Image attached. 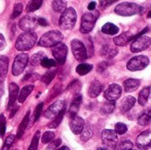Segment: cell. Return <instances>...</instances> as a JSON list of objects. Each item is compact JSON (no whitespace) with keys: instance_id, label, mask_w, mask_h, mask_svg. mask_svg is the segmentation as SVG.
Returning a JSON list of instances; mask_svg holds the SVG:
<instances>
[{"instance_id":"1","label":"cell","mask_w":151,"mask_h":150,"mask_svg":"<svg viewBox=\"0 0 151 150\" xmlns=\"http://www.w3.org/2000/svg\"><path fill=\"white\" fill-rule=\"evenodd\" d=\"M37 41V35L35 32H25L21 34L15 42V48L19 51H27L31 50Z\"/></svg>"},{"instance_id":"2","label":"cell","mask_w":151,"mask_h":150,"mask_svg":"<svg viewBox=\"0 0 151 150\" xmlns=\"http://www.w3.org/2000/svg\"><path fill=\"white\" fill-rule=\"evenodd\" d=\"M64 39V35L58 30H52L45 33L39 40L38 45L44 48L55 47L56 45L61 43Z\"/></svg>"},{"instance_id":"3","label":"cell","mask_w":151,"mask_h":150,"mask_svg":"<svg viewBox=\"0 0 151 150\" xmlns=\"http://www.w3.org/2000/svg\"><path fill=\"white\" fill-rule=\"evenodd\" d=\"M100 13L98 11H89L85 12L81 18V23L80 31L82 34H88L91 32L99 18Z\"/></svg>"},{"instance_id":"4","label":"cell","mask_w":151,"mask_h":150,"mask_svg":"<svg viewBox=\"0 0 151 150\" xmlns=\"http://www.w3.org/2000/svg\"><path fill=\"white\" fill-rule=\"evenodd\" d=\"M77 20V13L73 7L66 8V10L61 14L58 24L64 30L73 29Z\"/></svg>"},{"instance_id":"5","label":"cell","mask_w":151,"mask_h":150,"mask_svg":"<svg viewBox=\"0 0 151 150\" xmlns=\"http://www.w3.org/2000/svg\"><path fill=\"white\" fill-rule=\"evenodd\" d=\"M115 12L120 16H132L134 14L139 13L142 11L141 5L135 4V3H130V2H124L119 4H118L115 8Z\"/></svg>"},{"instance_id":"6","label":"cell","mask_w":151,"mask_h":150,"mask_svg":"<svg viewBox=\"0 0 151 150\" xmlns=\"http://www.w3.org/2000/svg\"><path fill=\"white\" fill-rule=\"evenodd\" d=\"M149 64H150L149 57L143 55H140L132 57L128 61L127 65V68L131 72H136V71L143 70L149 65Z\"/></svg>"},{"instance_id":"7","label":"cell","mask_w":151,"mask_h":150,"mask_svg":"<svg viewBox=\"0 0 151 150\" xmlns=\"http://www.w3.org/2000/svg\"><path fill=\"white\" fill-rule=\"evenodd\" d=\"M102 141L106 150L114 149L117 146L118 135L115 131L111 129H105L102 132Z\"/></svg>"},{"instance_id":"8","label":"cell","mask_w":151,"mask_h":150,"mask_svg":"<svg viewBox=\"0 0 151 150\" xmlns=\"http://www.w3.org/2000/svg\"><path fill=\"white\" fill-rule=\"evenodd\" d=\"M71 48L72 52L74 56V57L78 61H84L88 58V52L87 49L82 42L77 39H73L71 42Z\"/></svg>"},{"instance_id":"9","label":"cell","mask_w":151,"mask_h":150,"mask_svg":"<svg viewBox=\"0 0 151 150\" xmlns=\"http://www.w3.org/2000/svg\"><path fill=\"white\" fill-rule=\"evenodd\" d=\"M28 63V55L26 53H20L19 54L12 64V72L14 76H19L20 75L23 71L25 70L27 65Z\"/></svg>"},{"instance_id":"10","label":"cell","mask_w":151,"mask_h":150,"mask_svg":"<svg viewBox=\"0 0 151 150\" xmlns=\"http://www.w3.org/2000/svg\"><path fill=\"white\" fill-rule=\"evenodd\" d=\"M66 106L65 102L63 100L57 101L53 104H51L44 112V117L46 118H55L61 113L65 112Z\"/></svg>"},{"instance_id":"11","label":"cell","mask_w":151,"mask_h":150,"mask_svg":"<svg viewBox=\"0 0 151 150\" xmlns=\"http://www.w3.org/2000/svg\"><path fill=\"white\" fill-rule=\"evenodd\" d=\"M151 44V38L146 35H142L135 39L131 44V51L134 53H138L147 50Z\"/></svg>"},{"instance_id":"12","label":"cell","mask_w":151,"mask_h":150,"mask_svg":"<svg viewBox=\"0 0 151 150\" xmlns=\"http://www.w3.org/2000/svg\"><path fill=\"white\" fill-rule=\"evenodd\" d=\"M68 49L65 44L59 43L52 49V55L58 65H64L66 60Z\"/></svg>"},{"instance_id":"13","label":"cell","mask_w":151,"mask_h":150,"mask_svg":"<svg viewBox=\"0 0 151 150\" xmlns=\"http://www.w3.org/2000/svg\"><path fill=\"white\" fill-rule=\"evenodd\" d=\"M37 23V19L35 16L33 15H26L24 16L19 22V27L20 29L26 32H32Z\"/></svg>"},{"instance_id":"14","label":"cell","mask_w":151,"mask_h":150,"mask_svg":"<svg viewBox=\"0 0 151 150\" xmlns=\"http://www.w3.org/2000/svg\"><path fill=\"white\" fill-rule=\"evenodd\" d=\"M122 93V88L118 84H111L104 92V97L110 102H115L118 100Z\"/></svg>"},{"instance_id":"15","label":"cell","mask_w":151,"mask_h":150,"mask_svg":"<svg viewBox=\"0 0 151 150\" xmlns=\"http://www.w3.org/2000/svg\"><path fill=\"white\" fill-rule=\"evenodd\" d=\"M151 133L147 130L139 134L136 140V146L139 149L147 150L150 146Z\"/></svg>"},{"instance_id":"16","label":"cell","mask_w":151,"mask_h":150,"mask_svg":"<svg viewBox=\"0 0 151 150\" xmlns=\"http://www.w3.org/2000/svg\"><path fill=\"white\" fill-rule=\"evenodd\" d=\"M84 120L79 116H74L70 119V128L74 134H81L84 129Z\"/></svg>"},{"instance_id":"17","label":"cell","mask_w":151,"mask_h":150,"mask_svg":"<svg viewBox=\"0 0 151 150\" xmlns=\"http://www.w3.org/2000/svg\"><path fill=\"white\" fill-rule=\"evenodd\" d=\"M18 97H19V86L12 82L9 85V102L7 105V110H10L12 107H13Z\"/></svg>"},{"instance_id":"18","label":"cell","mask_w":151,"mask_h":150,"mask_svg":"<svg viewBox=\"0 0 151 150\" xmlns=\"http://www.w3.org/2000/svg\"><path fill=\"white\" fill-rule=\"evenodd\" d=\"M136 103V99L134 97V96H127L125 97L122 102H121V104H120V107H119V110H120V112L121 113H127L128 112L135 104Z\"/></svg>"},{"instance_id":"19","label":"cell","mask_w":151,"mask_h":150,"mask_svg":"<svg viewBox=\"0 0 151 150\" xmlns=\"http://www.w3.org/2000/svg\"><path fill=\"white\" fill-rule=\"evenodd\" d=\"M81 101H82L81 95H76L73 97L72 103H71V106H70V110H69L70 118L77 115V112H78V111L81 107Z\"/></svg>"},{"instance_id":"20","label":"cell","mask_w":151,"mask_h":150,"mask_svg":"<svg viewBox=\"0 0 151 150\" xmlns=\"http://www.w3.org/2000/svg\"><path fill=\"white\" fill-rule=\"evenodd\" d=\"M8 65H9V57L6 56L0 57V83H2L8 72Z\"/></svg>"},{"instance_id":"21","label":"cell","mask_w":151,"mask_h":150,"mask_svg":"<svg viewBox=\"0 0 151 150\" xmlns=\"http://www.w3.org/2000/svg\"><path fill=\"white\" fill-rule=\"evenodd\" d=\"M103 85L102 83H100L98 80H94L93 82H91L89 88H88V95L92 98H95L96 96H98L102 90H103Z\"/></svg>"},{"instance_id":"22","label":"cell","mask_w":151,"mask_h":150,"mask_svg":"<svg viewBox=\"0 0 151 150\" xmlns=\"http://www.w3.org/2000/svg\"><path fill=\"white\" fill-rule=\"evenodd\" d=\"M134 35H131V33L129 32H126L117 37H115L113 39L114 43L118 46H125L126 44H127L130 41H132Z\"/></svg>"},{"instance_id":"23","label":"cell","mask_w":151,"mask_h":150,"mask_svg":"<svg viewBox=\"0 0 151 150\" xmlns=\"http://www.w3.org/2000/svg\"><path fill=\"white\" fill-rule=\"evenodd\" d=\"M141 85V80H135V79H128L124 82V89L126 92H134Z\"/></svg>"},{"instance_id":"24","label":"cell","mask_w":151,"mask_h":150,"mask_svg":"<svg viewBox=\"0 0 151 150\" xmlns=\"http://www.w3.org/2000/svg\"><path fill=\"white\" fill-rule=\"evenodd\" d=\"M29 116H30V111H28L26 113L24 118L21 121V123L19 126V128H18V131H17V138L18 139H20L22 137L26 128L27 127V125H28V122H29Z\"/></svg>"},{"instance_id":"25","label":"cell","mask_w":151,"mask_h":150,"mask_svg":"<svg viewBox=\"0 0 151 150\" xmlns=\"http://www.w3.org/2000/svg\"><path fill=\"white\" fill-rule=\"evenodd\" d=\"M35 88V86L34 85H27V86H25L21 90H20V93L19 94V97H18V100H19V103H23L27 97L31 94V92L33 91V89Z\"/></svg>"},{"instance_id":"26","label":"cell","mask_w":151,"mask_h":150,"mask_svg":"<svg viewBox=\"0 0 151 150\" xmlns=\"http://www.w3.org/2000/svg\"><path fill=\"white\" fill-rule=\"evenodd\" d=\"M100 54H101V56H103L104 57H105L107 59H111L118 54V50L111 49V48H110V46L105 45V46L102 47V49L100 50Z\"/></svg>"},{"instance_id":"27","label":"cell","mask_w":151,"mask_h":150,"mask_svg":"<svg viewBox=\"0 0 151 150\" xmlns=\"http://www.w3.org/2000/svg\"><path fill=\"white\" fill-rule=\"evenodd\" d=\"M119 31V28L114 25L113 23H105L103 27H102V33L105 34H110V35H114L116 34H118Z\"/></svg>"},{"instance_id":"28","label":"cell","mask_w":151,"mask_h":150,"mask_svg":"<svg viewBox=\"0 0 151 150\" xmlns=\"http://www.w3.org/2000/svg\"><path fill=\"white\" fill-rule=\"evenodd\" d=\"M150 94V87H146L144 88L139 94V97H138V103H140V105L144 106L148 100H149V96Z\"/></svg>"},{"instance_id":"29","label":"cell","mask_w":151,"mask_h":150,"mask_svg":"<svg viewBox=\"0 0 151 150\" xmlns=\"http://www.w3.org/2000/svg\"><path fill=\"white\" fill-rule=\"evenodd\" d=\"M151 123V110H147L142 113L138 118V124L140 126H148Z\"/></svg>"},{"instance_id":"30","label":"cell","mask_w":151,"mask_h":150,"mask_svg":"<svg viewBox=\"0 0 151 150\" xmlns=\"http://www.w3.org/2000/svg\"><path fill=\"white\" fill-rule=\"evenodd\" d=\"M92 69H93L92 65H89L87 63H82V64H80L76 67V72L81 76H84L86 74H88L89 72H91Z\"/></svg>"},{"instance_id":"31","label":"cell","mask_w":151,"mask_h":150,"mask_svg":"<svg viewBox=\"0 0 151 150\" xmlns=\"http://www.w3.org/2000/svg\"><path fill=\"white\" fill-rule=\"evenodd\" d=\"M52 8L57 12H64L66 10V2L62 0L52 1Z\"/></svg>"},{"instance_id":"32","label":"cell","mask_w":151,"mask_h":150,"mask_svg":"<svg viewBox=\"0 0 151 150\" xmlns=\"http://www.w3.org/2000/svg\"><path fill=\"white\" fill-rule=\"evenodd\" d=\"M45 57H46V56H45V54L43 52H42V51L37 52V53L34 54L31 57V58H30V65H33V66H36L39 64H41L42 60L43 58H45Z\"/></svg>"},{"instance_id":"33","label":"cell","mask_w":151,"mask_h":150,"mask_svg":"<svg viewBox=\"0 0 151 150\" xmlns=\"http://www.w3.org/2000/svg\"><path fill=\"white\" fill-rule=\"evenodd\" d=\"M116 104L115 102H106L104 103V105L101 107V113L103 114H111L113 112V111L115 110Z\"/></svg>"},{"instance_id":"34","label":"cell","mask_w":151,"mask_h":150,"mask_svg":"<svg viewBox=\"0 0 151 150\" xmlns=\"http://www.w3.org/2000/svg\"><path fill=\"white\" fill-rule=\"evenodd\" d=\"M42 4V0H32L30 1L27 5V11L28 12H32V11H35L36 10H38Z\"/></svg>"},{"instance_id":"35","label":"cell","mask_w":151,"mask_h":150,"mask_svg":"<svg viewBox=\"0 0 151 150\" xmlns=\"http://www.w3.org/2000/svg\"><path fill=\"white\" fill-rule=\"evenodd\" d=\"M55 76H56V70H50L49 72H45L42 75V77L41 80H42V81L44 84L49 85L52 81V80L55 78Z\"/></svg>"},{"instance_id":"36","label":"cell","mask_w":151,"mask_h":150,"mask_svg":"<svg viewBox=\"0 0 151 150\" xmlns=\"http://www.w3.org/2000/svg\"><path fill=\"white\" fill-rule=\"evenodd\" d=\"M134 144L130 141H124L116 146L114 150H133Z\"/></svg>"},{"instance_id":"37","label":"cell","mask_w":151,"mask_h":150,"mask_svg":"<svg viewBox=\"0 0 151 150\" xmlns=\"http://www.w3.org/2000/svg\"><path fill=\"white\" fill-rule=\"evenodd\" d=\"M64 115H65V112H64V113H61L60 115H58V117H56V118L48 125V127H49V128H51V129L57 128V127L60 125V123L62 122L63 118H64Z\"/></svg>"},{"instance_id":"38","label":"cell","mask_w":151,"mask_h":150,"mask_svg":"<svg viewBox=\"0 0 151 150\" xmlns=\"http://www.w3.org/2000/svg\"><path fill=\"white\" fill-rule=\"evenodd\" d=\"M39 139H40V131H37L31 141V144L28 148L27 150H37V147H38V142H39Z\"/></svg>"},{"instance_id":"39","label":"cell","mask_w":151,"mask_h":150,"mask_svg":"<svg viewBox=\"0 0 151 150\" xmlns=\"http://www.w3.org/2000/svg\"><path fill=\"white\" fill-rule=\"evenodd\" d=\"M22 11H23V4L21 3L15 4L14 8H13V11L12 13V16H11V19H14L15 18H17L18 16H19L20 13L22 12Z\"/></svg>"},{"instance_id":"40","label":"cell","mask_w":151,"mask_h":150,"mask_svg":"<svg viewBox=\"0 0 151 150\" xmlns=\"http://www.w3.org/2000/svg\"><path fill=\"white\" fill-rule=\"evenodd\" d=\"M115 132L117 134L123 135L127 132V126L124 123H117L115 125Z\"/></svg>"},{"instance_id":"41","label":"cell","mask_w":151,"mask_h":150,"mask_svg":"<svg viewBox=\"0 0 151 150\" xmlns=\"http://www.w3.org/2000/svg\"><path fill=\"white\" fill-rule=\"evenodd\" d=\"M42 109H43V103H40L35 107V111H34V115H33V122H36L39 119V118L41 117Z\"/></svg>"},{"instance_id":"42","label":"cell","mask_w":151,"mask_h":150,"mask_svg":"<svg viewBox=\"0 0 151 150\" xmlns=\"http://www.w3.org/2000/svg\"><path fill=\"white\" fill-rule=\"evenodd\" d=\"M81 134V140L83 141H87L92 137L93 133H92V130L89 126H86V127H84V129Z\"/></svg>"},{"instance_id":"43","label":"cell","mask_w":151,"mask_h":150,"mask_svg":"<svg viewBox=\"0 0 151 150\" xmlns=\"http://www.w3.org/2000/svg\"><path fill=\"white\" fill-rule=\"evenodd\" d=\"M41 65H42V66H43L45 68H52V67H55L57 65V62L53 59L45 57L42 60Z\"/></svg>"},{"instance_id":"44","label":"cell","mask_w":151,"mask_h":150,"mask_svg":"<svg viewBox=\"0 0 151 150\" xmlns=\"http://www.w3.org/2000/svg\"><path fill=\"white\" fill-rule=\"evenodd\" d=\"M55 137V133L53 132H45L43 135L42 136V142L43 144H47L53 141Z\"/></svg>"},{"instance_id":"45","label":"cell","mask_w":151,"mask_h":150,"mask_svg":"<svg viewBox=\"0 0 151 150\" xmlns=\"http://www.w3.org/2000/svg\"><path fill=\"white\" fill-rule=\"evenodd\" d=\"M14 140H15V136H14V135L10 134L9 136H7V138H6V140L4 141V145H3L2 149L1 150L10 149V148H11V146L12 145V143H13Z\"/></svg>"},{"instance_id":"46","label":"cell","mask_w":151,"mask_h":150,"mask_svg":"<svg viewBox=\"0 0 151 150\" xmlns=\"http://www.w3.org/2000/svg\"><path fill=\"white\" fill-rule=\"evenodd\" d=\"M6 129V123H5V118L3 114L0 115V137L2 138L5 133Z\"/></svg>"},{"instance_id":"47","label":"cell","mask_w":151,"mask_h":150,"mask_svg":"<svg viewBox=\"0 0 151 150\" xmlns=\"http://www.w3.org/2000/svg\"><path fill=\"white\" fill-rule=\"evenodd\" d=\"M61 144V140L60 139H57V140H54L52 141H50V145H49V148L48 149H54L56 148H58L59 145Z\"/></svg>"},{"instance_id":"48","label":"cell","mask_w":151,"mask_h":150,"mask_svg":"<svg viewBox=\"0 0 151 150\" xmlns=\"http://www.w3.org/2000/svg\"><path fill=\"white\" fill-rule=\"evenodd\" d=\"M38 79V74H36V73H28V74H27L24 78H23V81H25V80H37Z\"/></svg>"},{"instance_id":"49","label":"cell","mask_w":151,"mask_h":150,"mask_svg":"<svg viewBox=\"0 0 151 150\" xmlns=\"http://www.w3.org/2000/svg\"><path fill=\"white\" fill-rule=\"evenodd\" d=\"M6 47V42L2 34H0V50H3Z\"/></svg>"},{"instance_id":"50","label":"cell","mask_w":151,"mask_h":150,"mask_svg":"<svg viewBox=\"0 0 151 150\" xmlns=\"http://www.w3.org/2000/svg\"><path fill=\"white\" fill-rule=\"evenodd\" d=\"M37 22H38V24H39L40 26H42V27H47V26H49V22H48L47 19H44V18H39L38 20H37Z\"/></svg>"},{"instance_id":"51","label":"cell","mask_w":151,"mask_h":150,"mask_svg":"<svg viewBox=\"0 0 151 150\" xmlns=\"http://www.w3.org/2000/svg\"><path fill=\"white\" fill-rule=\"evenodd\" d=\"M107 67H108V63H107V62H103V63H101V64L98 65L97 71L101 72H103L104 70H105Z\"/></svg>"},{"instance_id":"52","label":"cell","mask_w":151,"mask_h":150,"mask_svg":"<svg viewBox=\"0 0 151 150\" xmlns=\"http://www.w3.org/2000/svg\"><path fill=\"white\" fill-rule=\"evenodd\" d=\"M114 3H116V1H114V0H113V1H101V2H100L101 6H103V7L111 5V4H114Z\"/></svg>"},{"instance_id":"53","label":"cell","mask_w":151,"mask_h":150,"mask_svg":"<svg viewBox=\"0 0 151 150\" xmlns=\"http://www.w3.org/2000/svg\"><path fill=\"white\" fill-rule=\"evenodd\" d=\"M96 4V2H94V1L90 2V3H89V4L88 5V11H95Z\"/></svg>"},{"instance_id":"54","label":"cell","mask_w":151,"mask_h":150,"mask_svg":"<svg viewBox=\"0 0 151 150\" xmlns=\"http://www.w3.org/2000/svg\"><path fill=\"white\" fill-rule=\"evenodd\" d=\"M18 109H19V107H16V108H14V109H12V111H11V113H10V118H12V117L14 116V114L16 113V111H18Z\"/></svg>"},{"instance_id":"55","label":"cell","mask_w":151,"mask_h":150,"mask_svg":"<svg viewBox=\"0 0 151 150\" xmlns=\"http://www.w3.org/2000/svg\"><path fill=\"white\" fill-rule=\"evenodd\" d=\"M58 150H70L66 146H64V147H62V148H60L59 149H58Z\"/></svg>"},{"instance_id":"56","label":"cell","mask_w":151,"mask_h":150,"mask_svg":"<svg viewBox=\"0 0 151 150\" xmlns=\"http://www.w3.org/2000/svg\"><path fill=\"white\" fill-rule=\"evenodd\" d=\"M148 18H149V19H151V10L149 11V13H148Z\"/></svg>"},{"instance_id":"57","label":"cell","mask_w":151,"mask_h":150,"mask_svg":"<svg viewBox=\"0 0 151 150\" xmlns=\"http://www.w3.org/2000/svg\"><path fill=\"white\" fill-rule=\"evenodd\" d=\"M97 150H106L105 149H102V148H100V149H98Z\"/></svg>"},{"instance_id":"58","label":"cell","mask_w":151,"mask_h":150,"mask_svg":"<svg viewBox=\"0 0 151 150\" xmlns=\"http://www.w3.org/2000/svg\"><path fill=\"white\" fill-rule=\"evenodd\" d=\"M150 148H151V141H150Z\"/></svg>"},{"instance_id":"59","label":"cell","mask_w":151,"mask_h":150,"mask_svg":"<svg viewBox=\"0 0 151 150\" xmlns=\"http://www.w3.org/2000/svg\"><path fill=\"white\" fill-rule=\"evenodd\" d=\"M16 150H19V149H16Z\"/></svg>"}]
</instances>
